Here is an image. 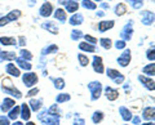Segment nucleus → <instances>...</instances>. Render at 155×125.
I'll use <instances>...</instances> for the list:
<instances>
[{
  "instance_id": "3c124183",
  "label": "nucleus",
  "mask_w": 155,
  "mask_h": 125,
  "mask_svg": "<svg viewBox=\"0 0 155 125\" xmlns=\"http://www.w3.org/2000/svg\"><path fill=\"white\" fill-rule=\"evenodd\" d=\"M115 81H116V83H118V84H122L123 81H124V76H122V75H120L119 78H116V79H115Z\"/></svg>"
},
{
  "instance_id": "ddd939ff",
  "label": "nucleus",
  "mask_w": 155,
  "mask_h": 125,
  "mask_svg": "<svg viewBox=\"0 0 155 125\" xmlns=\"http://www.w3.org/2000/svg\"><path fill=\"white\" fill-rule=\"evenodd\" d=\"M7 72L9 75H12V76H16V78H18V76L21 75L19 70L16 67V65H13V63H8L7 65Z\"/></svg>"
},
{
  "instance_id": "b1692460",
  "label": "nucleus",
  "mask_w": 155,
  "mask_h": 125,
  "mask_svg": "<svg viewBox=\"0 0 155 125\" xmlns=\"http://www.w3.org/2000/svg\"><path fill=\"white\" fill-rule=\"evenodd\" d=\"M16 61H17V63H18V66L21 67V69H23V70H31V63H28L27 61L22 59V58H16Z\"/></svg>"
},
{
  "instance_id": "39448f33",
  "label": "nucleus",
  "mask_w": 155,
  "mask_h": 125,
  "mask_svg": "<svg viewBox=\"0 0 155 125\" xmlns=\"http://www.w3.org/2000/svg\"><path fill=\"white\" fill-rule=\"evenodd\" d=\"M129 62H130V50L125 49L123 54L118 58V63L122 67H127L129 65Z\"/></svg>"
},
{
  "instance_id": "58836bf2",
  "label": "nucleus",
  "mask_w": 155,
  "mask_h": 125,
  "mask_svg": "<svg viewBox=\"0 0 155 125\" xmlns=\"http://www.w3.org/2000/svg\"><path fill=\"white\" fill-rule=\"evenodd\" d=\"M54 86L57 89H64L65 88V80L64 79H56L54 80Z\"/></svg>"
},
{
  "instance_id": "7ed1b4c3",
  "label": "nucleus",
  "mask_w": 155,
  "mask_h": 125,
  "mask_svg": "<svg viewBox=\"0 0 155 125\" xmlns=\"http://www.w3.org/2000/svg\"><path fill=\"white\" fill-rule=\"evenodd\" d=\"M88 88L92 93V99L100 98L101 92H102V85H101L100 81H92V83L88 84Z\"/></svg>"
},
{
  "instance_id": "5fc2aeb1",
  "label": "nucleus",
  "mask_w": 155,
  "mask_h": 125,
  "mask_svg": "<svg viewBox=\"0 0 155 125\" xmlns=\"http://www.w3.org/2000/svg\"><path fill=\"white\" fill-rule=\"evenodd\" d=\"M142 125H154V123H145V124H142Z\"/></svg>"
},
{
  "instance_id": "f257e3e1",
  "label": "nucleus",
  "mask_w": 155,
  "mask_h": 125,
  "mask_svg": "<svg viewBox=\"0 0 155 125\" xmlns=\"http://www.w3.org/2000/svg\"><path fill=\"white\" fill-rule=\"evenodd\" d=\"M3 84H4V85L2 86V89H3L5 93L12 94V95H14L16 98H21V97H22V93L12 85V80H11V79H4Z\"/></svg>"
},
{
  "instance_id": "a878e982",
  "label": "nucleus",
  "mask_w": 155,
  "mask_h": 125,
  "mask_svg": "<svg viewBox=\"0 0 155 125\" xmlns=\"http://www.w3.org/2000/svg\"><path fill=\"white\" fill-rule=\"evenodd\" d=\"M41 107V101L40 99H31L30 101V108L34 111H39Z\"/></svg>"
},
{
  "instance_id": "9b49d317",
  "label": "nucleus",
  "mask_w": 155,
  "mask_h": 125,
  "mask_svg": "<svg viewBox=\"0 0 155 125\" xmlns=\"http://www.w3.org/2000/svg\"><path fill=\"white\" fill-rule=\"evenodd\" d=\"M113 27H114V21H102V22H100V25H98V30L101 32H105Z\"/></svg>"
},
{
  "instance_id": "6e6552de",
  "label": "nucleus",
  "mask_w": 155,
  "mask_h": 125,
  "mask_svg": "<svg viewBox=\"0 0 155 125\" xmlns=\"http://www.w3.org/2000/svg\"><path fill=\"white\" fill-rule=\"evenodd\" d=\"M52 11H53V7L51 3H44L43 5L40 7V16L41 17H49L52 14Z\"/></svg>"
},
{
  "instance_id": "4d7b16f0",
  "label": "nucleus",
  "mask_w": 155,
  "mask_h": 125,
  "mask_svg": "<svg viewBox=\"0 0 155 125\" xmlns=\"http://www.w3.org/2000/svg\"><path fill=\"white\" fill-rule=\"evenodd\" d=\"M96 2H102V0H96Z\"/></svg>"
},
{
  "instance_id": "ea45409f",
  "label": "nucleus",
  "mask_w": 155,
  "mask_h": 125,
  "mask_svg": "<svg viewBox=\"0 0 155 125\" xmlns=\"http://www.w3.org/2000/svg\"><path fill=\"white\" fill-rule=\"evenodd\" d=\"M57 50H58V46H57V45H54V44H52V45H49L48 48H45V49H44V54L54 53V52H57Z\"/></svg>"
},
{
  "instance_id": "4468645a",
  "label": "nucleus",
  "mask_w": 155,
  "mask_h": 125,
  "mask_svg": "<svg viewBox=\"0 0 155 125\" xmlns=\"http://www.w3.org/2000/svg\"><path fill=\"white\" fill-rule=\"evenodd\" d=\"M30 107H28V104H26V103H23L22 106H21V117L23 119V120H28L30 119Z\"/></svg>"
},
{
  "instance_id": "6e6d98bb",
  "label": "nucleus",
  "mask_w": 155,
  "mask_h": 125,
  "mask_svg": "<svg viewBox=\"0 0 155 125\" xmlns=\"http://www.w3.org/2000/svg\"><path fill=\"white\" fill-rule=\"evenodd\" d=\"M26 125H35V124H34V123H27Z\"/></svg>"
},
{
  "instance_id": "a211bd4d",
  "label": "nucleus",
  "mask_w": 155,
  "mask_h": 125,
  "mask_svg": "<svg viewBox=\"0 0 155 125\" xmlns=\"http://www.w3.org/2000/svg\"><path fill=\"white\" fill-rule=\"evenodd\" d=\"M119 111H120V114H122L123 120H125V121H129V120H132V114H130V111H129L128 108L120 107V108H119Z\"/></svg>"
},
{
  "instance_id": "a18cd8bd",
  "label": "nucleus",
  "mask_w": 155,
  "mask_h": 125,
  "mask_svg": "<svg viewBox=\"0 0 155 125\" xmlns=\"http://www.w3.org/2000/svg\"><path fill=\"white\" fill-rule=\"evenodd\" d=\"M0 125H9V119L5 116H0Z\"/></svg>"
},
{
  "instance_id": "9d476101",
  "label": "nucleus",
  "mask_w": 155,
  "mask_h": 125,
  "mask_svg": "<svg viewBox=\"0 0 155 125\" xmlns=\"http://www.w3.org/2000/svg\"><path fill=\"white\" fill-rule=\"evenodd\" d=\"M14 104H16V102H14L12 98H5L3 101V104H2V111L3 112H8L9 110L14 107Z\"/></svg>"
},
{
  "instance_id": "2f4dec72",
  "label": "nucleus",
  "mask_w": 155,
  "mask_h": 125,
  "mask_svg": "<svg viewBox=\"0 0 155 125\" xmlns=\"http://www.w3.org/2000/svg\"><path fill=\"white\" fill-rule=\"evenodd\" d=\"M70 99V95L66 94V93H62V94H58L56 97V102L57 103H62V102H66V101Z\"/></svg>"
},
{
  "instance_id": "de8ad7c7",
  "label": "nucleus",
  "mask_w": 155,
  "mask_h": 125,
  "mask_svg": "<svg viewBox=\"0 0 155 125\" xmlns=\"http://www.w3.org/2000/svg\"><path fill=\"white\" fill-rule=\"evenodd\" d=\"M7 23H9V21L7 20V17H3V18H0V27L4 26V25H7Z\"/></svg>"
},
{
  "instance_id": "8fccbe9b",
  "label": "nucleus",
  "mask_w": 155,
  "mask_h": 125,
  "mask_svg": "<svg viewBox=\"0 0 155 125\" xmlns=\"http://www.w3.org/2000/svg\"><path fill=\"white\" fill-rule=\"evenodd\" d=\"M85 123H84V120L83 119H76L75 120V125H84Z\"/></svg>"
},
{
  "instance_id": "13d9d810",
  "label": "nucleus",
  "mask_w": 155,
  "mask_h": 125,
  "mask_svg": "<svg viewBox=\"0 0 155 125\" xmlns=\"http://www.w3.org/2000/svg\"><path fill=\"white\" fill-rule=\"evenodd\" d=\"M31 2H34V0H31Z\"/></svg>"
},
{
  "instance_id": "dca6fc26",
  "label": "nucleus",
  "mask_w": 155,
  "mask_h": 125,
  "mask_svg": "<svg viewBox=\"0 0 155 125\" xmlns=\"http://www.w3.org/2000/svg\"><path fill=\"white\" fill-rule=\"evenodd\" d=\"M0 58H2V61L16 59V53H13V52H0Z\"/></svg>"
},
{
  "instance_id": "f704fd0d",
  "label": "nucleus",
  "mask_w": 155,
  "mask_h": 125,
  "mask_svg": "<svg viewBox=\"0 0 155 125\" xmlns=\"http://www.w3.org/2000/svg\"><path fill=\"white\" fill-rule=\"evenodd\" d=\"M100 43H101V45H102V48H105V49H110L111 46H113V44H111V41L110 39H106V37H102V39L100 40Z\"/></svg>"
},
{
  "instance_id": "c03bdc74",
  "label": "nucleus",
  "mask_w": 155,
  "mask_h": 125,
  "mask_svg": "<svg viewBox=\"0 0 155 125\" xmlns=\"http://www.w3.org/2000/svg\"><path fill=\"white\" fill-rule=\"evenodd\" d=\"M147 58H149V59H151V61L155 59V56H154V48H151V49H149V50H147Z\"/></svg>"
},
{
  "instance_id": "412c9836",
  "label": "nucleus",
  "mask_w": 155,
  "mask_h": 125,
  "mask_svg": "<svg viewBox=\"0 0 155 125\" xmlns=\"http://www.w3.org/2000/svg\"><path fill=\"white\" fill-rule=\"evenodd\" d=\"M43 28H47L48 31H51L52 34H54V35H57V34H58V28L54 26V23H53V22L43 23Z\"/></svg>"
},
{
  "instance_id": "e433bc0d",
  "label": "nucleus",
  "mask_w": 155,
  "mask_h": 125,
  "mask_svg": "<svg viewBox=\"0 0 155 125\" xmlns=\"http://www.w3.org/2000/svg\"><path fill=\"white\" fill-rule=\"evenodd\" d=\"M78 59H79V62H80V65H81V66H87V65L89 63L88 57L84 56V54H79V56H78Z\"/></svg>"
},
{
  "instance_id": "79ce46f5",
  "label": "nucleus",
  "mask_w": 155,
  "mask_h": 125,
  "mask_svg": "<svg viewBox=\"0 0 155 125\" xmlns=\"http://www.w3.org/2000/svg\"><path fill=\"white\" fill-rule=\"evenodd\" d=\"M84 37H85V40H87V41H89V43H91V44H92V45H94V44H96V43H97V39H96V37H93V36H91V35H85Z\"/></svg>"
},
{
  "instance_id": "393cba45",
  "label": "nucleus",
  "mask_w": 155,
  "mask_h": 125,
  "mask_svg": "<svg viewBox=\"0 0 155 125\" xmlns=\"http://www.w3.org/2000/svg\"><path fill=\"white\" fill-rule=\"evenodd\" d=\"M0 43L3 45H16L17 44L14 37H0Z\"/></svg>"
},
{
  "instance_id": "2eb2a0df",
  "label": "nucleus",
  "mask_w": 155,
  "mask_h": 125,
  "mask_svg": "<svg viewBox=\"0 0 155 125\" xmlns=\"http://www.w3.org/2000/svg\"><path fill=\"white\" fill-rule=\"evenodd\" d=\"M138 80H140V81H142L143 85L146 86L147 89H150V90H154L155 85H154V81H153V80L146 79V78H145V76H142V75H140V76H138Z\"/></svg>"
},
{
  "instance_id": "7c9ffc66",
  "label": "nucleus",
  "mask_w": 155,
  "mask_h": 125,
  "mask_svg": "<svg viewBox=\"0 0 155 125\" xmlns=\"http://www.w3.org/2000/svg\"><path fill=\"white\" fill-rule=\"evenodd\" d=\"M102 119H104V114L101 112V111H96L93 114V116H92V120H93V123L94 124H98L102 121Z\"/></svg>"
},
{
  "instance_id": "4be33fe9",
  "label": "nucleus",
  "mask_w": 155,
  "mask_h": 125,
  "mask_svg": "<svg viewBox=\"0 0 155 125\" xmlns=\"http://www.w3.org/2000/svg\"><path fill=\"white\" fill-rule=\"evenodd\" d=\"M19 112H21V107L19 106H14V107L9 111V119H12V120H16L18 117V115Z\"/></svg>"
},
{
  "instance_id": "a19ab883",
  "label": "nucleus",
  "mask_w": 155,
  "mask_h": 125,
  "mask_svg": "<svg viewBox=\"0 0 155 125\" xmlns=\"http://www.w3.org/2000/svg\"><path fill=\"white\" fill-rule=\"evenodd\" d=\"M115 48H118V49H124L125 48V41L124 40H118L115 43Z\"/></svg>"
},
{
  "instance_id": "603ef678",
  "label": "nucleus",
  "mask_w": 155,
  "mask_h": 125,
  "mask_svg": "<svg viewBox=\"0 0 155 125\" xmlns=\"http://www.w3.org/2000/svg\"><path fill=\"white\" fill-rule=\"evenodd\" d=\"M140 121H141V120H140L138 116H136V117L133 119V123H134V124H140Z\"/></svg>"
},
{
  "instance_id": "20e7f679",
  "label": "nucleus",
  "mask_w": 155,
  "mask_h": 125,
  "mask_svg": "<svg viewBox=\"0 0 155 125\" xmlns=\"http://www.w3.org/2000/svg\"><path fill=\"white\" fill-rule=\"evenodd\" d=\"M22 80H23V83H25V85L30 88V86H34V85L38 83V75H36V74H34V72L23 74Z\"/></svg>"
},
{
  "instance_id": "09e8293b",
  "label": "nucleus",
  "mask_w": 155,
  "mask_h": 125,
  "mask_svg": "<svg viewBox=\"0 0 155 125\" xmlns=\"http://www.w3.org/2000/svg\"><path fill=\"white\" fill-rule=\"evenodd\" d=\"M19 45H25L26 44V39H25V36H19Z\"/></svg>"
},
{
  "instance_id": "1a4fd4ad",
  "label": "nucleus",
  "mask_w": 155,
  "mask_h": 125,
  "mask_svg": "<svg viewBox=\"0 0 155 125\" xmlns=\"http://www.w3.org/2000/svg\"><path fill=\"white\" fill-rule=\"evenodd\" d=\"M105 93H106V98H107L109 101H115L116 98L119 97V92H118V90L110 88V86L105 88Z\"/></svg>"
},
{
  "instance_id": "864d4df0",
  "label": "nucleus",
  "mask_w": 155,
  "mask_h": 125,
  "mask_svg": "<svg viewBox=\"0 0 155 125\" xmlns=\"http://www.w3.org/2000/svg\"><path fill=\"white\" fill-rule=\"evenodd\" d=\"M13 125H23V124H22V123H21V121H16V123H14V124H13Z\"/></svg>"
},
{
  "instance_id": "f3484780",
  "label": "nucleus",
  "mask_w": 155,
  "mask_h": 125,
  "mask_svg": "<svg viewBox=\"0 0 155 125\" xmlns=\"http://www.w3.org/2000/svg\"><path fill=\"white\" fill-rule=\"evenodd\" d=\"M154 21V14L151 12H143V18H142V22H143V25H151Z\"/></svg>"
},
{
  "instance_id": "f8f14e48",
  "label": "nucleus",
  "mask_w": 155,
  "mask_h": 125,
  "mask_svg": "<svg viewBox=\"0 0 155 125\" xmlns=\"http://www.w3.org/2000/svg\"><path fill=\"white\" fill-rule=\"evenodd\" d=\"M65 4H66V11L69 13H74L79 9V4L74 2V0H69V2H66Z\"/></svg>"
},
{
  "instance_id": "37998d69",
  "label": "nucleus",
  "mask_w": 155,
  "mask_h": 125,
  "mask_svg": "<svg viewBox=\"0 0 155 125\" xmlns=\"http://www.w3.org/2000/svg\"><path fill=\"white\" fill-rule=\"evenodd\" d=\"M130 3H132L133 8H136V9H140V8L142 7V3L140 2V0H132V2H130Z\"/></svg>"
},
{
  "instance_id": "cd10ccee",
  "label": "nucleus",
  "mask_w": 155,
  "mask_h": 125,
  "mask_svg": "<svg viewBox=\"0 0 155 125\" xmlns=\"http://www.w3.org/2000/svg\"><path fill=\"white\" fill-rule=\"evenodd\" d=\"M19 16H21V11L16 9V11H12L11 13L8 14V16H7V20H8L9 22H11V21H16Z\"/></svg>"
},
{
  "instance_id": "c85d7f7f",
  "label": "nucleus",
  "mask_w": 155,
  "mask_h": 125,
  "mask_svg": "<svg viewBox=\"0 0 155 125\" xmlns=\"http://www.w3.org/2000/svg\"><path fill=\"white\" fill-rule=\"evenodd\" d=\"M125 12H127V7H125L124 4L120 3V4H118V5L115 7V14L116 16H123Z\"/></svg>"
},
{
  "instance_id": "bb28decb",
  "label": "nucleus",
  "mask_w": 155,
  "mask_h": 125,
  "mask_svg": "<svg viewBox=\"0 0 155 125\" xmlns=\"http://www.w3.org/2000/svg\"><path fill=\"white\" fill-rule=\"evenodd\" d=\"M143 119H146V120H150V119H154V107H147V108H145V111H143Z\"/></svg>"
},
{
  "instance_id": "6ab92c4d",
  "label": "nucleus",
  "mask_w": 155,
  "mask_h": 125,
  "mask_svg": "<svg viewBox=\"0 0 155 125\" xmlns=\"http://www.w3.org/2000/svg\"><path fill=\"white\" fill-rule=\"evenodd\" d=\"M54 17H56V20L61 21V22H65L66 21V12L64 11V9L58 8L57 11L54 12Z\"/></svg>"
},
{
  "instance_id": "f03ea898",
  "label": "nucleus",
  "mask_w": 155,
  "mask_h": 125,
  "mask_svg": "<svg viewBox=\"0 0 155 125\" xmlns=\"http://www.w3.org/2000/svg\"><path fill=\"white\" fill-rule=\"evenodd\" d=\"M39 119L44 125H60L58 121V116H52V115H47V111H43L39 115Z\"/></svg>"
},
{
  "instance_id": "473e14b6",
  "label": "nucleus",
  "mask_w": 155,
  "mask_h": 125,
  "mask_svg": "<svg viewBox=\"0 0 155 125\" xmlns=\"http://www.w3.org/2000/svg\"><path fill=\"white\" fill-rule=\"evenodd\" d=\"M106 72H107V76H109L110 79H114V80L120 76L119 71H116V70H114V69H107V71H106Z\"/></svg>"
},
{
  "instance_id": "aec40b11",
  "label": "nucleus",
  "mask_w": 155,
  "mask_h": 125,
  "mask_svg": "<svg viewBox=\"0 0 155 125\" xmlns=\"http://www.w3.org/2000/svg\"><path fill=\"white\" fill-rule=\"evenodd\" d=\"M70 23L71 25H81V23H83V16H81L80 13L74 14V16L70 18Z\"/></svg>"
},
{
  "instance_id": "4c0bfd02",
  "label": "nucleus",
  "mask_w": 155,
  "mask_h": 125,
  "mask_svg": "<svg viewBox=\"0 0 155 125\" xmlns=\"http://www.w3.org/2000/svg\"><path fill=\"white\" fill-rule=\"evenodd\" d=\"M83 7L87 9H96L97 8L96 4L93 2H91V0H83Z\"/></svg>"
},
{
  "instance_id": "423d86ee",
  "label": "nucleus",
  "mask_w": 155,
  "mask_h": 125,
  "mask_svg": "<svg viewBox=\"0 0 155 125\" xmlns=\"http://www.w3.org/2000/svg\"><path fill=\"white\" fill-rule=\"evenodd\" d=\"M132 32H133V30H132V23H128V25L123 28V31H122V34H120V36L123 37L124 41H127V40L132 39Z\"/></svg>"
},
{
  "instance_id": "c756f323",
  "label": "nucleus",
  "mask_w": 155,
  "mask_h": 125,
  "mask_svg": "<svg viewBox=\"0 0 155 125\" xmlns=\"http://www.w3.org/2000/svg\"><path fill=\"white\" fill-rule=\"evenodd\" d=\"M154 63H150V65H147V66H145L143 67V70H142V72L143 74H146V75H149V76H154Z\"/></svg>"
},
{
  "instance_id": "0eeeda50",
  "label": "nucleus",
  "mask_w": 155,
  "mask_h": 125,
  "mask_svg": "<svg viewBox=\"0 0 155 125\" xmlns=\"http://www.w3.org/2000/svg\"><path fill=\"white\" fill-rule=\"evenodd\" d=\"M93 69L96 72H98V74H102L104 72V65H102V58L98 56H94V58H93Z\"/></svg>"
},
{
  "instance_id": "49530a36",
  "label": "nucleus",
  "mask_w": 155,
  "mask_h": 125,
  "mask_svg": "<svg viewBox=\"0 0 155 125\" xmlns=\"http://www.w3.org/2000/svg\"><path fill=\"white\" fill-rule=\"evenodd\" d=\"M38 93H39V89H38V88H34V89H31L30 92L27 93V95H28V97H32V95H35V94H38Z\"/></svg>"
},
{
  "instance_id": "72a5a7b5",
  "label": "nucleus",
  "mask_w": 155,
  "mask_h": 125,
  "mask_svg": "<svg viewBox=\"0 0 155 125\" xmlns=\"http://www.w3.org/2000/svg\"><path fill=\"white\" fill-rule=\"evenodd\" d=\"M19 54H21V58L22 59H27V61H30V59H32V54L28 50H26V49H21V52H19Z\"/></svg>"
},
{
  "instance_id": "5701e85b",
  "label": "nucleus",
  "mask_w": 155,
  "mask_h": 125,
  "mask_svg": "<svg viewBox=\"0 0 155 125\" xmlns=\"http://www.w3.org/2000/svg\"><path fill=\"white\" fill-rule=\"evenodd\" d=\"M79 49L84 50V52H94L96 48H94V45L88 44V43H80V44H79Z\"/></svg>"
},
{
  "instance_id": "c9c22d12",
  "label": "nucleus",
  "mask_w": 155,
  "mask_h": 125,
  "mask_svg": "<svg viewBox=\"0 0 155 125\" xmlns=\"http://www.w3.org/2000/svg\"><path fill=\"white\" fill-rule=\"evenodd\" d=\"M83 37V34H81V31L79 30H74V31H71V39L72 40H79Z\"/></svg>"
}]
</instances>
